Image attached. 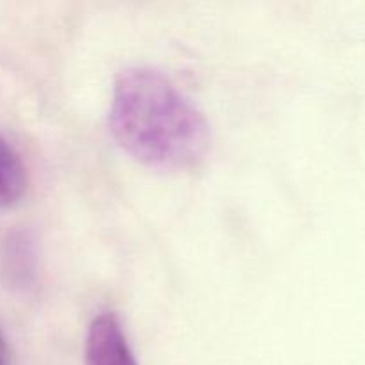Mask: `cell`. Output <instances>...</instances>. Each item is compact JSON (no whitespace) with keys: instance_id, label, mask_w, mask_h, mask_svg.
<instances>
[{"instance_id":"obj_1","label":"cell","mask_w":365,"mask_h":365,"mask_svg":"<svg viewBox=\"0 0 365 365\" xmlns=\"http://www.w3.org/2000/svg\"><path fill=\"white\" fill-rule=\"evenodd\" d=\"M109 121L116 141L152 168L189 170L209 152L210 127L202 110L152 68L121 71Z\"/></svg>"},{"instance_id":"obj_2","label":"cell","mask_w":365,"mask_h":365,"mask_svg":"<svg viewBox=\"0 0 365 365\" xmlns=\"http://www.w3.org/2000/svg\"><path fill=\"white\" fill-rule=\"evenodd\" d=\"M86 362L88 365H138L114 314H100L93 319L86 339Z\"/></svg>"},{"instance_id":"obj_3","label":"cell","mask_w":365,"mask_h":365,"mask_svg":"<svg viewBox=\"0 0 365 365\" xmlns=\"http://www.w3.org/2000/svg\"><path fill=\"white\" fill-rule=\"evenodd\" d=\"M27 189V173L13 146L0 135V207L14 205Z\"/></svg>"},{"instance_id":"obj_4","label":"cell","mask_w":365,"mask_h":365,"mask_svg":"<svg viewBox=\"0 0 365 365\" xmlns=\"http://www.w3.org/2000/svg\"><path fill=\"white\" fill-rule=\"evenodd\" d=\"M6 260V273L9 274L11 280L21 285L29 284V278L34 274V252L31 241L24 235L11 237L7 241Z\"/></svg>"},{"instance_id":"obj_5","label":"cell","mask_w":365,"mask_h":365,"mask_svg":"<svg viewBox=\"0 0 365 365\" xmlns=\"http://www.w3.org/2000/svg\"><path fill=\"white\" fill-rule=\"evenodd\" d=\"M0 365H7V344L2 334H0Z\"/></svg>"}]
</instances>
